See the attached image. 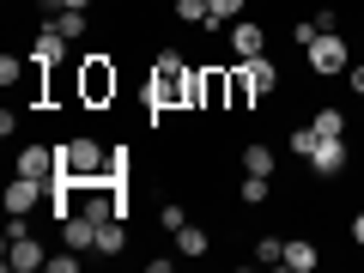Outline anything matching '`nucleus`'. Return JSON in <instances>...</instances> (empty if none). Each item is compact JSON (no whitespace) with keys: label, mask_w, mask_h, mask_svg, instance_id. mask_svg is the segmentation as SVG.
<instances>
[{"label":"nucleus","mask_w":364,"mask_h":273,"mask_svg":"<svg viewBox=\"0 0 364 273\" xmlns=\"http://www.w3.org/2000/svg\"><path fill=\"white\" fill-rule=\"evenodd\" d=\"M109 97H116V61H109V55H85V61H79V104L109 109Z\"/></svg>","instance_id":"f257e3e1"},{"label":"nucleus","mask_w":364,"mask_h":273,"mask_svg":"<svg viewBox=\"0 0 364 273\" xmlns=\"http://www.w3.org/2000/svg\"><path fill=\"white\" fill-rule=\"evenodd\" d=\"M55 152H61V170L73 182H97V176H109V152L97 140H85V134H79V140H67V146H55Z\"/></svg>","instance_id":"f03ea898"},{"label":"nucleus","mask_w":364,"mask_h":273,"mask_svg":"<svg viewBox=\"0 0 364 273\" xmlns=\"http://www.w3.org/2000/svg\"><path fill=\"white\" fill-rule=\"evenodd\" d=\"M304 61H310V73L334 79V73H346V67H352V49H346V37H340V31H322V37L304 49Z\"/></svg>","instance_id":"7ed1b4c3"},{"label":"nucleus","mask_w":364,"mask_h":273,"mask_svg":"<svg viewBox=\"0 0 364 273\" xmlns=\"http://www.w3.org/2000/svg\"><path fill=\"white\" fill-rule=\"evenodd\" d=\"M37 267H49V249L31 231H6V273H37Z\"/></svg>","instance_id":"20e7f679"},{"label":"nucleus","mask_w":364,"mask_h":273,"mask_svg":"<svg viewBox=\"0 0 364 273\" xmlns=\"http://www.w3.org/2000/svg\"><path fill=\"white\" fill-rule=\"evenodd\" d=\"M43 200H49V182L18 176V170H13V182H6V213H37Z\"/></svg>","instance_id":"39448f33"},{"label":"nucleus","mask_w":364,"mask_h":273,"mask_svg":"<svg viewBox=\"0 0 364 273\" xmlns=\"http://www.w3.org/2000/svg\"><path fill=\"white\" fill-rule=\"evenodd\" d=\"M13 170H18V176H37V182H49L55 170H61V152H55V146H25V152L13 158Z\"/></svg>","instance_id":"423d86ee"},{"label":"nucleus","mask_w":364,"mask_h":273,"mask_svg":"<svg viewBox=\"0 0 364 273\" xmlns=\"http://www.w3.org/2000/svg\"><path fill=\"white\" fill-rule=\"evenodd\" d=\"M200 109H231V67H200Z\"/></svg>","instance_id":"0eeeda50"},{"label":"nucleus","mask_w":364,"mask_h":273,"mask_svg":"<svg viewBox=\"0 0 364 273\" xmlns=\"http://www.w3.org/2000/svg\"><path fill=\"white\" fill-rule=\"evenodd\" d=\"M346 164H352V146H346V140H322V146L310 152V170H316V176H340Z\"/></svg>","instance_id":"6e6552de"},{"label":"nucleus","mask_w":364,"mask_h":273,"mask_svg":"<svg viewBox=\"0 0 364 273\" xmlns=\"http://www.w3.org/2000/svg\"><path fill=\"white\" fill-rule=\"evenodd\" d=\"M231 49L243 55V61H255V55H267V31H261L255 18H243V25H231Z\"/></svg>","instance_id":"1a4fd4ad"},{"label":"nucleus","mask_w":364,"mask_h":273,"mask_svg":"<svg viewBox=\"0 0 364 273\" xmlns=\"http://www.w3.org/2000/svg\"><path fill=\"white\" fill-rule=\"evenodd\" d=\"M61 237H67V249H97V219H91V213H67Z\"/></svg>","instance_id":"9d476101"},{"label":"nucleus","mask_w":364,"mask_h":273,"mask_svg":"<svg viewBox=\"0 0 364 273\" xmlns=\"http://www.w3.org/2000/svg\"><path fill=\"white\" fill-rule=\"evenodd\" d=\"M61 55H67V37L55 25H43L37 31V43H31V61H43V67H61Z\"/></svg>","instance_id":"9b49d317"},{"label":"nucleus","mask_w":364,"mask_h":273,"mask_svg":"<svg viewBox=\"0 0 364 273\" xmlns=\"http://www.w3.org/2000/svg\"><path fill=\"white\" fill-rule=\"evenodd\" d=\"M310 128L322 134V140H346V109L322 104V109H316V116H310Z\"/></svg>","instance_id":"f8f14e48"},{"label":"nucleus","mask_w":364,"mask_h":273,"mask_svg":"<svg viewBox=\"0 0 364 273\" xmlns=\"http://www.w3.org/2000/svg\"><path fill=\"white\" fill-rule=\"evenodd\" d=\"M316 261H322V249H316L310 237H298V243H286V261H279V267H291V273H310Z\"/></svg>","instance_id":"ddd939ff"},{"label":"nucleus","mask_w":364,"mask_h":273,"mask_svg":"<svg viewBox=\"0 0 364 273\" xmlns=\"http://www.w3.org/2000/svg\"><path fill=\"white\" fill-rule=\"evenodd\" d=\"M122 249H128V225L104 219V225H97V255H122Z\"/></svg>","instance_id":"4468645a"},{"label":"nucleus","mask_w":364,"mask_h":273,"mask_svg":"<svg viewBox=\"0 0 364 273\" xmlns=\"http://www.w3.org/2000/svg\"><path fill=\"white\" fill-rule=\"evenodd\" d=\"M255 104V79H249V61L231 67V109H249Z\"/></svg>","instance_id":"2eb2a0df"},{"label":"nucleus","mask_w":364,"mask_h":273,"mask_svg":"<svg viewBox=\"0 0 364 273\" xmlns=\"http://www.w3.org/2000/svg\"><path fill=\"white\" fill-rule=\"evenodd\" d=\"M267 195H273V176H255V170H249L243 188H237V200H243V207H267Z\"/></svg>","instance_id":"dca6fc26"},{"label":"nucleus","mask_w":364,"mask_h":273,"mask_svg":"<svg viewBox=\"0 0 364 273\" xmlns=\"http://www.w3.org/2000/svg\"><path fill=\"white\" fill-rule=\"evenodd\" d=\"M249 79H255V97H267V91H279V67H273L267 55H255V61H249Z\"/></svg>","instance_id":"f3484780"},{"label":"nucleus","mask_w":364,"mask_h":273,"mask_svg":"<svg viewBox=\"0 0 364 273\" xmlns=\"http://www.w3.org/2000/svg\"><path fill=\"white\" fill-rule=\"evenodd\" d=\"M286 146H291V158H304V164H310V152H316V146H322V134H316L310 122H298V128L286 134Z\"/></svg>","instance_id":"a211bd4d"},{"label":"nucleus","mask_w":364,"mask_h":273,"mask_svg":"<svg viewBox=\"0 0 364 273\" xmlns=\"http://www.w3.org/2000/svg\"><path fill=\"white\" fill-rule=\"evenodd\" d=\"M176 249H182V255H207V249H213L207 225H182V231H176Z\"/></svg>","instance_id":"6ab92c4d"},{"label":"nucleus","mask_w":364,"mask_h":273,"mask_svg":"<svg viewBox=\"0 0 364 273\" xmlns=\"http://www.w3.org/2000/svg\"><path fill=\"white\" fill-rule=\"evenodd\" d=\"M273 164H279V158H273L261 140H255V146H243V170H255V176H273Z\"/></svg>","instance_id":"aec40b11"},{"label":"nucleus","mask_w":364,"mask_h":273,"mask_svg":"<svg viewBox=\"0 0 364 273\" xmlns=\"http://www.w3.org/2000/svg\"><path fill=\"white\" fill-rule=\"evenodd\" d=\"M176 18H182V25H207L213 31V6H207V0H176Z\"/></svg>","instance_id":"412c9836"},{"label":"nucleus","mask_w":364,"mask_h":273,"mask_svg":"<svg viewBox=\"0 0 364 273\" xmlns=\"http://www.w3.org/2000/svg\"><path fill=\"white\" fill-rule=\"evenodd\" d=\"M49 25H55V31H61V37H67V43H73V37H85V13H73V6H61V13H55V18H49Z\"/></svg>","instance_id":"4be33fe9"},{"label":"nucleus","mask_w":364,"mask_h":273,"mask_svg":"<svg viewBox=\"0 0 364 273\" xmlns=\"http://www.w3.org/2000/svg\"><path fill=\"white\" fill-rule=\"evenodd\" d=\"M152 73H164V79H176V73H188V61H182L176 49H158V55H152Z\"/></svg>","instance_id":"5701e85b"},{"label":"nucleus","mask_w":364,"mask_h":273,"mask_svg":"<svg viewBox=\"0 0 364 273\" xmlns=\"http://www.w3.org/2000/svg\"><path fill=\"white\" fill-rule=\"evenodd\" d=\"M255 261H261V267L286 261V243H279V237H255Z\"/></svg>","instance_id":"b1692460"},{"label":"nucleus","mask_w":364,"mask_h":273,"mask_svg":"<svg viewBox=\"0 0 364 273\" xmlns=\"http://www.w3.org/2000/svg\"><path fill=\"white\" fill-rule=\"evenodd\" d=\"M316 37H322V25H316V18H298V25H291V43H298V49H310Z\"/></svg>","instance_id":"393cba45"},{"label":"nucleus","mask_w":364,"mask_h":273,"mask_svg":"<svg viewBox=\"0 0 364 273\" xmlns=\"http://www.w3.org/2000/svg\"><path fill=\"white\" fill-rule=\"evenodd\" d=\"M207 6H213V31H219L231 13H243V0H207Z\"/></svg>","instance_id":"a878e982"},{"label":"nucleus","mask_w":364,"mask_h":273,"mask_svg":"<svg viewBox=\"0 0 364 273\" xmlns=\"http://www.w3.org/2000/svg\"><path fill=\"white\" fill-rule=\"evenodd\" d=\"M18 79H25V61H18V55H6V61H0V85H18Z\"/></svg>","instance_id":"bb28decb"},{"label":"nucleus","mask_w":364,"mask_h":273,"mask_svg":"<svg viewBox=\"0 0 364 273\" xmlns=\"http://www.w3.org/2000/svg\"><path fill=\"white\" fill-rule=\"evenodd\" d=\"M158 225H170V231H182V225H188V213H182L176 200H170V207H158Z\"/></svg>","instance_id":"cd10ccee"},{"label":"nucleus","mask_w":364,"mask_h":273,"mask_svg":"<svg viewBox=\"0 0 364 273\" xmlns=\"http://www.w3.org/2000/svg\"><path fill=\"white\" fill-rule=\"evenodd\" d=\"M43 273H79V255H49V267Z\"/></svg>","instance_id":"c85d7f7f"},{"label":"nucleus","mask_w":364,"mask_h":273,"mask_svg":"<svg viewBox=\"0 0 364 273\" xmlns=\"http://www.w3.org/2000/svg\"><path fill=\"white\" fill-rule=\"evenodd\" d=\"M346 73H352V91H358V97H364V61H352Z\"/></svg>","instance_id":"c756f323"},{"label":"nucleus","mask_w":364,"mask_h":273,"mask_svg":"<svg viewBox=\"0 0 364 273\" xmlns=\"http://www.w3.org/2000/svg\"><path fill=\"white\" fill-rule=\"evenodd\" d=\"M352 243L364 249V213H358V219H352Z\"/></svg>","instance_id":"7c9ffc66"}]
</instances>
